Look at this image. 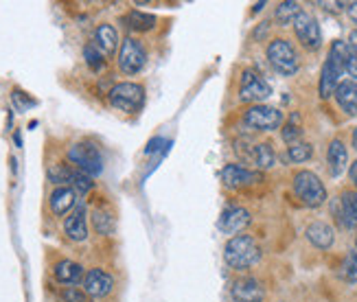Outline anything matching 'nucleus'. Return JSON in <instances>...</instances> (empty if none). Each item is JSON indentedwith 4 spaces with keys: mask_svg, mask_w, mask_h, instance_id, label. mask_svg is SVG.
Instances as JSON below:
<instances>
[{
    "mask_svg": "<svg viewBox=\"0 0 357 302\" xmlns=\"http://www.w3.org/2000/svg\"><path fill=\"white\" fill-rule=\"evenodd\" d=\"M243 123L257 132H274L283 125V112L278 107L272 105H252L250 110H245Z\"/></svg>",
    "mask_w": 357,
    "mask_h": 302,
    "instance_id": "obj_7",
    "label": "nucleus"
},
{
    "mask_svg": "<svg viewBox=\"0 0 357 302\" xmlns=\"http://www.w3.org/2000/svg\"><path fill=\"white\" fill-rule=\"evenodd\" d=\"M307 239L312 246L320 248V250H329L335 241V232L329 224H324V221H314V224H309L307 230Z\"/></svg>",
    "mask_w": 357,
    "mask_h": 302,
    "instance_id": "obj_17",
    "label": "nucleus"
},
{
    "mask_svg": "<svg viewBox=\"0 0 357 302\" xmlns=\"http://www.w3.org/2000/svg\"><path fill=\"white\" fill-rule=\"evenodd\" d=\"M95 46L103 53V55H112L119 46V33L112 24H99L95 31Z\"/></svg>",
    "mask_w": 357,
    "mask_h": 302,
    "instance_id": "obj_21",
    "label": "nucleus"
},
{
    "mask_svg": "<svg viewBox=\"0 0 357 302\" xmlns=\"http://www.w3.org/2000/svg\"><path fill=\"white\" fill-rule=\"evenodd\" d=\"M92 219H95V228L101 234H110L112 232V228H114V217L107 213V211H95Z\"/></svg>",
    "mask_w": 357,
    "mask_h": 302,
    "instance_id": "obj_31",
    "label": "nucleus"
},
{
    "mask_svg": "<svg viewBox=\"0 0 357 302\" xmlns=\"http://www.w3.org/2000/svg\"><path fill=\"white\" fill-rule=\"evenodd\" d=\"M68 160L77 167V171L86 173L90 178L101 176L103 171V156L99 151L97 145L84 140V142H75V145L68 149Z\"/></svg>",
    "mask_w": 357,
    "mask_h": 302,
    "instance_id": "obj_4",
    "label": "nucleus"
},
{
    "mask_svg": "<svg viewBox=\"0 0 357 302\" xmlns=\"http://www.w3.org/2000/svg\"><path fill=\"white\" fill-rule=\"evenodd\" d=\"M112 287H114V278L101 267L88 269L86 276H84V292L90 298H103L112 292Z\"/></svg>",
    "mask_w": 357,
    "mask_h": 302,
    "instance_id": "obj_10",
    "label": "nucleus"
},
{
    "mask_svg": "<svg viewBox=\"0 0 357 302\" xmlns=\"http://www.w3.org/2000/svg\"><path fill=\"white\" fill-rule=\"evenodd\" d=\"M294 193L296 197L309 206V209H318L324 202H327V188L320 182V178L312 171H298L296 176H294Z\"/></svg>",
    "mask_w": 357,
    "mask_h": 302,
    "instance_id": "obj_2",
    "label": "nucleus"
},
{
    "mask_svg": "<svg viewBox=\"0 0 357 302\" xmlns=\"http://www.w3.org/2000/svg\"><path fill=\"white\" fill-rule=\"evenodd\" d=\"M266 289L257 278H239L232 285V300L235 302H263Z\"/></svg>",
    "mask_w": 357,
    "mask_h": 302,
    "instance_id": "obj_15",
    "label": "nucleus"
},
{
    "mask_svg": "<svg viewBox=\"0 0 357 302\" xmlns=\"http://www.w3.org/2000/svg\"><path fill=\"white\" fill-rule=\"evenodd\" d=\"M250 213H248L245 209H241V206H230V209H226L220 217V228L222 232L226 234H235L241 232L243 228L250 226Z\"/></svg>",
    "mask_w": 357,
    "mask_h": 302,
    "instance_id": "obj_13",
    "label": "nucleus"
},
{
    "mask_svg": "<svg viewBox=\"0 0 357 302\" xmlns=\"http://www.w3.org/2000/svg\"><path fill=\"white\" fill-rule=\"evenodd\" d=\"M261 180V176L257 171H250L241 165H226L222 169V182L226 188H243V186H250V184H257Z\"/></svg>",
    "mask_w": 357,
    "mask_h": 302,
    "instance_id": "obj_11",
    "label": "nucleus"
},
{
    "mask_svg": "<svg viewBox=\"0 0 357 302\" xmlns=\"http://www.w3.org/2000/svg\"><path fill=\"white\" fill-rule=\"evenodd\" d=\"M11 101H13L15 107L22 110V112H24V110H29V107H36V105H38L36 99H31L26 92H22V90H18V88H15V90L11 92Z\"/></svg>",
    "mask_w": 357,
    "mask_h": 302,
    "instance_id": "obj_33",
    "label": "nucleus"
},
{
    "mask_svg": "<svg viewBox=\"0 0 357 302\" xmlns=\"http://www.w3.org/2000/svg\"><path fill=\"white\" fill-rule=\"evenodd\" d=\"M224 259L232 269H248L261 259V250L257 241L248 234H237L226 243L224 248Z\"/></svg>",
    "mask_w": 357,
    "mask_h": 302,
    "instance_id": "obj_1",
    "label": "nucleus"
},
{
    "mask_svg": "<svg viewBox=\"0 0 357 302\" xmlns=\"http://www.w3.org/2000/svg\"><path fill=\"white\" fill-rule=\"evenodd\" d=\"M165 145V140L162 138H153L149 145H147V153H153V151H158V147Z\"/></svg>",
    "mask_w": 357,
    "mask_h": 302,
    "instance_id": "obj_35",
    "label": "nucleus"
},
{
    "mask_svg": "<svg viewBox=\"0 0 357 302\" xmlns=\"http://www.w3.org/2000/svg\"><path fill=\"white\" fill-rule=\"evenodd\" d=\"M92 186H95L92 178L86 176V173H82V171H77V169H75V176H73V182H70V188H75V193L86 195L88 190H92Z\"/></svg>",
    "mask_w": 357,
    "mask_h": 302,
    "instance_id": "obj_32",
    "label": "nucleus"
},
{
    "mask_svg": "<svg viewBox=\"0 0 357 302\" xmlns=\"http://www.w3.org/2000/svg\"><path fill=\"white\" fill-rule=\"evenodd\" d=\"M61 300L64 302H90V296L79 287H66L61 292Z\"/></svg>",
    "mask_w": 357,
    "mask_h": 302,
    "instance_id": "obj_34",
    "label": "nucleus"
},
{
    "mask_svg": "<svg viewBox=\"0 0 357 302\" xmlns=\"http://www.w3.org/2000/svg\"><path fill=\"white\" fill-rule=\"evenodd\" d=\"M335 217L344 228H357V190H344L340 195Z\"/></svg>",
    "mask_w": 357,
    "mask_h": 302,
    "instance_id": "obj_14",
    "label": "nucleus"
},
{
    "mask_svg": "<svg viewBox=\"0 0 357 302\" xmlns=\"http://www.w3.org/2000/svg\"><path fill=\"white\" fill-rule=\"evenodd\" d=\"M268 61L278 75L291 77L298 70V55L294 51V46L287 40H272L268 44Z\"/></svg>",
    "mask_w": 357,
    "mask_h": 302,
    "instance_id": "obj_6",
    "label": "nucleus"
},
{
    "mask_svg": "<svg viewBox=\"0 0 357 302\" xmlns=\"http://www.w3.org/2000/svg\"><path fill=\"white\" fill-rule=\"evenodd\" d=\"M73 176H75V169L68 165H53L49 169V180L57 186H68L73 182Z\"/></svg>",
    "mask_w": 357,
    "mask_h": 302,
    "instance_id": "obj_27",
    "label": "nucleus"
},
{
    "mask_svg": "<svg viewBox=\"0 0 357 302\" xmlns=\"http://www.w3.org/2000/svg\"><path fill=\"white\" fill-rule=\"evenodd\" d=\"M294 33H296L298 42L309 51H316L320 49L322 44V33H320V27L316 22L314 15H309L305 11H301V15L294 20Z\"/></svg>",
    "mask_w": 357,
    "mask_h": 302,
    "instance_id": "obj_9",
    "label": "nucleus"
},
{
    "mask_svg": "<svg viewBox=\"0 0 357 302\" xmlns=\"http://www.w3.org/2000/svg\"><path fill=\"white\" fill-rule=\"evenodd\" d=\"M147 63V51L141 40H136L132 36H128L126 40L121 42L119 49V68L123 75H138Z\"/></svg>",
    "mask_w": 357,
    "mask_h": 302,
    "instance_id": "obj_5",
    "label": "nucleus"
},
{
    "mask_svg": "<svg viewBox=\"0 0 357 302\" xmlns=\"http://www.w3.org/2000/svg\"><path fill=\"white\" fill-rule=\"evenodd\" d=\"M349 46H351V51L357 55V29L351 31V36H349Z\"/></svg>",
    "mask_w": 357,
    "mask_h": 302,
    "instance_id": "obj_36",
    "label": "nucleus"
},
{
    "mask_svg": "<svg viewBox=\"0 0 357 302\" xmlns=\"http://www.w3.org/2000/svg\"><path fill=\"white\" fill-rule=\"evenodd\" d=\"M344 75V70L337 66L335 59H327L322 66V75H320V97L322 99H331L337 86H340V77Z\"/></svg>",
    "mask_w": 357,
    "mask_h": 302,
    "instance_id": "obj_16",
    "label": "nucleus"
},
{
    "mask_svg": "<svg viewBox=\"0 0 357 302\" xmlns=\"http://www.w3.org/2000/svg\"><path fill=\"white\" fill-rule=\"evenodd\" d=\"M250 158H252V163L259 169H272L276 165V153H274L270 142H261V145H255Z\"/></svg>",
    "mask_w": 357,
    "mask_h": 302,
    "instance_id": "obj_24",
    "label": "nucleus"
},
{
    "mask_svg": "<svg viewBox=\"0 0 357 302\" xmlns=\"http://www.w3.org/2000/svg\"><path fill=\"white\" fill-rule=\"evenodd\" d=\"M353 147L357 149V127H355V130H353Z\"/></svg>",
    "mask_w": 357,
    "mask_h": 302,
    "instance_id": "obj_39",
    "label": "nucleus"
},
{
    "mask_svg": "<svg viewBox=\"0 0 357 302\" xmlns=\"http://www.w3.org/2000/svg\"><path fill=\"white\" fill-rule=\"evenodd\" d=\"M107 99H110L112 107L121 110V112L136 114L145 103V88L134 82H121L107 92Z\"/></svg>",
    "mask_w": 357,
    "mask_h": 302,
    "instance_id": "obj_3",
    "label": "nucleus"
},
{
    "mask_svg": "<svg viewBox=\"0 0 357 302\" xmlns=\"http://www.w3.org/2000/svg\"><path fill=\"white\" fill-rule=\"evenodd\" d=\"M263 7H266V3H259V5H255V11H261Z\"/></svg>",
    "mask_w": 357,
    "mask_h": 302,
    "instance_id": "obj_40",
    "label": "nucleus"
},
{
    "mask_svg": "<svg viewBox=\"0 0 357 302\" xmlns=\"http://www.w3.org/2000/svg\"><path fill=\"white\" fill-rule=\"evenodd\" d=\"M327 163H329V173L333 178L342 176L344 169H347V163H349V151L344 147V142L340 138H333L331 145L327 149Z\"/></svg>",
    "mask_w": 357,
    "mask_h": 302,
    "instance_id": "obj_18",
    "label": "nucleus"
},
{
    "mask_svg": "<svg viewBox=\"0 0 357 302\" xmlns=\"http://www.w3.org/2000/svg\"><path fill=\"white\" fill-rule=\"evenodd\" d=\"M340 276L347 282H357V250L349 252L342 265H340Z\"/></svg>",
    "mask_w": 357,
    "mask_h": 302,
    "instance_id": "obj_28",
    "label": "nucleus"
},
{
    "mask_svg": "<svg viewBox=\"0 0 357 302\" xmlns=\"http://www.w3.org/2000/svg\"><path fill=\"white\" fill-rule=\"evenodd\" d=\"M347 11H349V18L357 24V3H351L347 5Z\"/></svg>",
    "mask_w": 357,
    "mask_h": 302,
    "instance_id": "obj_37",
    "label": "nucleus"
},
{
    "mask_svg": "<svg viewBox=\"0 0 357 302\" xmlns=\"http://www.w3.org/2000/svg\"><path fill=\"white\" fill-rule=\"evenodd\" d=\"M349 176H351V182H353V186H355V190H357V160L351 165V171H349Z\"/></svg>",
    "mask_w": 357,
    "mask_h": 302,
    "instance_id": "obj_38",
    "label": "nucleus"
},
{
    "mask_svg": "<svg viewBox=\"0 0 357 302\" xmlns=\"http://www.w3.org/2000/svg\"><path fill=\"white\" fill-rule=\"evenodd\" d=\"M283 140L287 142V145H296V142H301L303 138V127H301V114L294 112L289 116V121L283 125V132H281Z\"/></svg>",
    "mask_w": 357,
    "mask_h": 302,
    "instance_id": "obj_25",
    "label": "nucleus"
},
{
    "mask_svg": "<svg viewBox=\"0 0 357 302\" xmlns=\"http://www.w3.org/2000/svg\"><path fill=\"white\" fill-rule=\"evenodd\" d=\"M123 24L132 31H151L156 27V18H153L151 13H143V11H130L126 18H123Z\"/></svg>",
    "mask_w": 357,
    "mask_h": 302,
    "instance_id": "obj_23",
    "label": "nucleus"
},
{
    "mask_svg": "<svg viewBox=\"0 0 357 302\" xmlns=\"http://www.w3.org/2000/svg\"><path fill=\"white\" fill-rule=\"evenodd\" d=\"M84 57H86V63L92 68V70H101L103 68V63H105V59H103V53L97 49L95 44H88L86 49H84Z\"/></svg>",
    "mask_w": 357,
    "mask_h": 302,
    "instance_id": "obj_30",
    "label": "nucleus"
},
{
    "mask_svg": "<svg viewBox=\"0 0 357 302\" xmlns=\"http://www.w3.org/2000/svg\"><path fill=\"white\" fill-rule=\"evenodd\" d=\"M355 248H357V239H355Z\"/></svg>",
    "mask_w": 357,
    "mask_h": 302,
    "instance_id": "obj_41",
    "label": "nucleus"
},
{
    "mask_svg": "<svg viewBox=\"0 0 357 302\" xmlns=\"http://www.w3.org/2000/svg\"><path fill=\"white\" fill-rule=\"evenodd\" d=\"M64 232L70 241H77V243H82L88 239V219H86V209H84V204L79 206H75L73 213L66 217L64 221Z\"/></svg>",
    "mask_w": 357,
    "mask_h": 302,
    "instance_id": "obj_12",
    "label": "nucleus"
},
{
    "mask_svg": "<svg viewBox=\"0 0 357 302\" xmlns=\"http://www.w3.org/2000/svg\"><path fill=\"white\" fill-rule=\"evenodd\" d=\"M51 211L53 215L61 217V215H66L68 211L75 209V204H77V193H75V188L70 186H57L53 193H51Z\"/></svg>",
    "mask_w": 357,
    "mask_h": 302,
    "instance_id": "obj_19",
    "label": "nucleus"
},
{
    "mask_svg": "<svg viewBox=\"0 0 357 302\" xmlns=\"http://www.w3.org/2000/svg\"><path fill=\"white\" fill-rule=\"evenodd\" d=\"M312 153H314L312 145L305 140L296 142V145H289V149H287V156H289L291 163H307L309 158H312Z\"/></svg>",
    "mask_w": 357,
    "mask_h": 302,
    "instance_id": "obj_29",
    "label": "nucleus"
},
{
    "mask_svg": "<svg viewBox=\"0 0 357 302\" xmlns=\"http://www.w3.org/2000/svg\"><path fill=\"white\" fill-rule=\"evenodd\" d=\"M333 97H335L337 105L342 107L349 116L357 114V84L355 82H351V79L349 82H340Z\"/></svg>",
    "mask_w": 357,
    "mask_h": 302,
    "instance_id": "obj_20",
    "label": "nucleus"
},
{
    "mask_svg": "<svg viewBox=\"0 0 357 302\" xmlns=\"http://www.w3.org/2000/svg\"><path fill=\"white\" fill-rule=\"evenodd\" d=\"M298 15H301V5H298V3H294V0L281 3V5L276 7V11H274L276 22H281L283 27H285V24H294V20H296Z\"/></svg>",
    "mask_w": 357,
    "mask_h": 302,
    "instance_id": "obj_26",
    "label": "nucleus"
},
{
    "mask_svg": "<svg viewBox=\"0 0 357 302\" xmlns=\"http://www.w3.org/2000/svg\"><path fill=\"white\" fill-rule=\"evenodd\" d=\"M270 94H272L270 84L259 73H255L250 68L243 70V75H241V88H239V99L241 101L261 105L263 101L270 97Z\"/></svg>",
    "mask_w": 357,
    "mask_h": 302,
    "instance_id": "obj_8",
    "label": "nucleus"
},
{
    "mask_svg": "<svg viewBox=\"0 0 357 302\" xmlns=\"http://www.w3.org/2000/svg\"><path fill=\"white\" fill-rule=\"evenodd\" d=\"M53 274L59 282H64V285H77L79 280H84V267L79 263H75V261H59L55 267H53Z\"/></svg>",
    "mask_w": 357,
    "mask_h": 302,
    "instance_id": "obj_22",
    "label": "nucleus"
}]
</instances>
